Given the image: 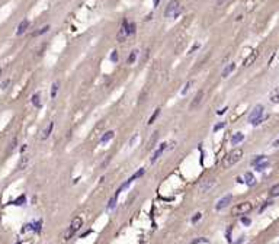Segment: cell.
Here are the masks:
<instances>
[{
  "label": "cell",
  "mask_w": 279,
  "mask_h": 244,
  "mask_svg": "<svg viewBox=\"0 0 279 244\" xmlns=\"http://www.w3.org/2000/svg\"><path fill=\"white\" fill-rule=\"evenodd\" d=\"M241 157H243V150H241V148H234L232 151H230L228 154L224 157V160H223V167L224 168L232 167L237 161L241 160Z\"/></svg>",
  "instance_id": "1"
},
{
  "label": "cell",
  "mask_w": 279,
  "mask_h": 244,
  "mask_svg": "<svg viewBox=\"0 0 279 244\" xmlns=\"http://www.w3.org/2000/svg\"><path fill=\"white\" fill-rule=\"evenodd\" d=\"M263 110H265V108H263L262 105H256V106H254L253 110H252L250 115H249V122H250V124H253V125H259V124L263 121Z\"/></svg>",
  "instance_id": "2"
},
{
  "label": "cell",
  "mask_w": 279,
  "mask_h": 244,
  "mask_svg": "<svg viewBox=\"0 0 279 244\" xmlns=\"http://www.w3.org/2000/svg\"><path fill=\"white\" fill-rule=\"evenodd\" d=\"M182 7H180V3H179L178 0H172L169 4H167V7L164 10V16L166 17H178L179 13H180Z\"/></svg>",
  "instance_id": "3"
},
{
  "label": "cell",
  "mask_w": 279,
  "mask_h": 244,
  "mask_svg": "<svg viewBox=\"0 0 279 244\" xmlns=\"http://www.w3.org/2000/svg\"><path fill=\"white\" fill-rule=\"evenodd\" d=\"M81 225H83V219H81L80 217H76V218L71 221V224H70V228H68L67 231L64 232V240H68V238H71V236L76 231H79V230H80Z\"/></svg>",
  "instance_id": "4"
},
{
  "label": "cell",
  "mask_w": 279,
  "mask_h": 244,
  "mask_svg": "<svg viewBox=\"0 0 279 244\" xmlns=\"http://www.w3.org/2000/svg\"><path fill=\"white\" fill-rule=\"evenodd\" d=\"M252 209H253V205L250 202H241L231 209V215H246L249 214Z\"/></svg>",
  "instance_id": "5"
},
{
  "label": "cell",
  "mask_w": 279,
  "mask_h": 244,
  "mask_svg": "<svg viewBox=\"0 0 279 244\" xmlns=\"http://www.w3.org/2000/svg\"><path fill=\"white\" fill-rule=\"evenodd\" d=\"M231 199H232V195H225L224 198H221L220 201H218V203L215 205V209H217V211L224 209L225 206H227L230 202H231Z\"/></svg>",
  "instance_id": "6"
},
{
  "label": "cell",
  "mask_w": 279,
  "mask_h": 244,
  "mask_svg": "<svg viewBox=\"0 0 279 244\" xmlns=\"http://www.w3.org/2000/svg\"><path fill=\"white\" fill-rule=\"evenodd\" d=\"M215 185V179H207V180H203L201 185H199V192H208V190L211 189L212 186Z\"/></svg>",
  "instance_id": "7"
},
{
  "label": "cell",
  "mask_w": 279,
  "mask_h": 244,
  "mask_svg": "<svg viewBox=\"0 0 279 244\" xmlns=\"http://www.w3.org/2000/svg\"><path fill=\"white\" fill-rule=\"evenodd\" d=\"M203 99V90H199L198 93H196V96H195L193 102L190 103V109H196L199 105H201V102H202Z\"/></svg>",
  "instance_id": "8"
},
{
  "label": "cell",
  "mask_w": 279,
  "mask_h": 244,
  "mask_svg": "<svg viewBox=\"0 0 279 244\" xmlns=\"http://www.w3.org/2000/svg\"><path fill=\"white\" fill-rule=\"evenodd\" d=\"M257 55H259V51L257 50H254V51H252V54L247 57V58L244 60V63H243V66L244 67H249V66H252V64L254 63V60L257 58Z\"/></svg>",
  "instance_id": "9"
},
{
  "label": "cell",
  "mask_w": 279,
  "mask_h": 244,
  "mask_svg": "<svg viewBox=\"0 0 279 244\" xmlns=\"http://www.w3.org/2000/svg\"><path fill=\"white\" fill-rule=\"evenodd\" d=\"M166 147H167V144H166V143H161V144H160V147L157 148L156 151H154V154H153V157H151V163H154V161H156L157 159H159V157H160L161 154H163V151L166 150Z\"/></svg>",
  "instance_id": "10"
},
{
  "label": "cell",
  "mask_w": 279,
  "mask_h": 244,
  "mask_svg": "<svg viewBox=\"0 0 279 244\" xmlns=\"http://www.w3.org/2000/svg\"><path fill=\"white\" fill-rule=\"evenodd\" d=\"M28 26H29V21H28V19H23V21L19 23V26H17L16 35H22L26 29H28Z\"/></svg>",
  "instance_id": "11"
},
{
  "label": "cell",
  "mask_w": 279,
  "mask_h": 244,
  "mask_svg": "<svg viewBox=\"0 0 279 244\" xmlns=\"http://www.w3.org/2000/svg\"><path fill=\"white\" fill-rule=\"evenodd\" d=\"M52 129H54V122L51 121L50 124H48V126H46L45 129L42 131V135H41V139H46L48 137L51 135V132H52Z\"/></svg>",
  "instance_id": "12"
},
{
  "label": "cell",
  "mask_w": 279,
  "mask_h": 244,
  "mask_svg": "<svg viewBox=\"0 0 279 244\" xmlns=\"http://www.w3.org/2000/svg\"><path fill=\"white\" fill-rule=\"evenodd\" d=\"M243 139H244V134H241V132H236V134L231 137V144H232V145H237V144H240Z\"/></svg>",
  "instance_id": "13"
},
{
  "label": "cell",
  "mask_w": 279,
  "mask_h": 244,
  "mask_svg": "<svg viewBox=\"0 0 279 244\" xmlns=\"http://www.w3.org/2000/svg\"><path fill=\"white\" fill-rule=\"evenodd\" d=\"M114 131H106L105 134L102 135V138H100V141H99V143L100 144H106L108 143V141H110V139L114 138Z\"/></svg>",
  "instance_id": "14"
},
{
  "label": "cell",
  "mask_w": 279,
  "mask_h": 244,
  "mask_svg": "<svg viewBox=\"0 0 279 244\" xmlns=\"http://www.w3.org/2000/svg\"><path fill=\"white\" fill-rule=\"evenodd\" d=\"M234 68H236V64H234V63H230L228 66H227V67H225L224 70H223V74H221V76H223V77L230 76V74H231V73L234 71Z\"/></svg>",
  "instance_id": "15"
},
{
  "label": "cell",
  "mask_w": 279,
  "mask_h": 244,
  "mask_svg": "<svg viewBox=\"0 0 279 244\" xmlns=\"http://www.w3.org/2000/svg\"><path fill=\"white\" fill-rule=\"evenodd\" d=\"M28 163H29V157L23 156L21 160H19V164H17V170H25L26 166H28Z\"/></svg>",
  "instance_id": "16"
},
{
  "label": "cell",
  "mask_w": 279,
  "mask_h": 244,
  "mask_svg": "<svg viewBox=\"0 0 279 244\" xmlns=\"http://www.w3.org/2000/svg\"><path fill=\"white\" fill-rule=\"evenodd\" d=\"M244 177H246V183H247L249 186H254V185H256V179H254L253 173L247 172V173L244 174Z\"/></svg>",
  "instance_id": "17"
},
{
  "label": "cell",
  "mask_w": 279,
  "mask_h": 244,
  "mask_svg": "<svg viewBox=\"0 0 279 244\" xmlns=\"http://www.w3.org/2000/svg\"><path fill=\"white\" fill-rule=\"evenodd\" d=\"M31 102H32V105H34L35 108H41V100H39V93H35V95H32V97H31Z\"/></svg>",
  "instance_id": "18"
},
{
  "label": "cell",
  "mask_w": 279,
  "mask_h": 244,
  "mask_svg": "<svg viewBox=\"0 0 279 244\" xmlns=\"http://www.w3.org/2000/svg\"><path fill=\"white\" fill-rule=\"evenodd\" d=\"M160 112H161V110H160V108H157V109H156V110H154V112H153V115H151V118L148 119V122H147L148 125H153V124H154V121H156V119H157V118H159V115H160Z\"/></svg>",
  "instance_id": "19"
},
{
  "label": "cell",
  "mask_w": 279,
  "mask_h": 244,
  "mask_svg": "<svg viewBox=\"0 0 279 244\" xmlns=\"http://www.w3.org/2000/svg\"><path fill=\"white\" fill-rule=\"evenodd\" d=\"M271 102H273V103H279V87H276L275 90L271 93Z\"/></svg>",
  "instance_id": "20"
},
{
  "label": "cell",
  "mask_w": 279,
  "mask_h": 244,
  "mask_svg": "<svg viewBox=\"0 0 279 244\" xmlns=\"http://www.w3.org/2000/svg\"><path fill=\"white\" fill-rule=\"evenodd\" d=\"M137 54H138V51H137V50L131 51V54H130V57H128V64H132L134 61H135V60H137Z\"/></svg>",
  "instance_id": "21"
},
{
  "label": "cell",
  "mask_w": 279,
  "mask_h": 244,
  "mask_svg": "<svg viewBox=\"0 0 279 244\" xmlns=\"http://www.w3.org/2000/svg\"><path fill=\"white\" fill-rule=\"evenodd\" d=\"M201 243H209V240L205 238V237H198V238H195V240L190 241V244H201Z\"/></svg>",
  "instance_id": "22"
},
{
  "label": "cell",
  "mask_w": 279,
  "mask_h": 244,
  "mask_svg": "<svg viewBox=\"0 0 279 244\" xmlns=\"http://www.w3.org/2000/svg\"><path fill=\"white\" fill-rule=\"evenodd\" d=\"M267 166H269V161L265 160V161H262V163H259L257 166H256V170H257V172H262V170H265Z\"/></svg>",
  "instance_id": "23"
},
{
  "label": "cell",
  "mask_w": 279,
  "mask_h": 244,
  "mask_svg": "<svg viewBox=\"0 0 279 244\" xmlns=\"http://www.w3.org/2000/svg\"><path fill=\"white\" fill-rule=\"evenodd\" d=\"M48 29H50V25H45V26H42L39 31H37L34 34V37H38V35H42V34H45V32H48Z\"/></svg>",
  "instance_id": "24"
},
{
  "label": "cell",
  "mask_w": 279,
  "mask_h": 244,
  "mask_svg": "<svg viewBox=\"0 0 279 244\" xmlns=\"http://www.w3.org/2000/svg\"><path fill=\"white\" fill-rule=\"evenodd\" d=\"M144 173H145V168H140L138 172H137L135 174H134V176H131V177H130V179H131V180L134 182V180H135V179H138V177H141V176H143Z\"/></svg>",
  "instance_id": "25"
},
{
  "label": "cell",
  "mask_w": 279,
  "mask_h": 244,
  "mask_svg": "<svg viewBox=\"0 0 279 244\" xmlns=\"http://www.w3.org/2000/svg\"><path fill=\"white\" fill-rule=\"evenodd\" d=\"M57 92H58V83L55 81V83L52 84V87H51V97H52V99L57 96Z\"/></svg>",
  "instance_id": "26"
},
{
  "label": "cell",
  "mask_w": 279,
  "mask_h": 244,
  "mask_svg": "<svg viewBox=\"0 0 279 244\" xmlns=\"http://www.w3.org/2000/svg\"><path fill=\"white\" fill-rule=\"evenodd\" d=\"M25 201H26L25 195H22V196H19L16 201H13V205H23V203H25Z\"/></svg>",
  "instance_id": "27"
},
{
  "label": "cell",
  "mask_w": 279,
  "mask_h": 244,
  "mask_svg": "<svg viewBox=\"0 0 279 244\" xmlns=\"http://www.w3.org/2000/svg\"><path fill=\"white\" fill-rule=\"evenodd\" d=\"M265 160H266V157L265 156H257L253 161H252V164H253V166H257L259 163H262V161H265Z\"/></svg>",
  "instance_id": "28"
},
{
  "label": "cell",
  "mask_w": 279,
  "mask_h": 244,
  "mask_svg": "<svg viewBox=\"0 0 279 244\" xmlns=\"http://www.w3.org/2000/svg\"><path fill=\"white\" fill-rule=\"evenodd\" d=\"M271 196H279V183L271 189Z\"/></svg>",
  "instance_id": "29"
},
{
  "label": "cell",
  "mask_w": 279,
  "mask_h": 244,
  "mask_svg": "<svg viewBox=\"0 0 279 244\" xmlns=\"http://www.w3.org/2000/svg\"><path fill=\"white\" fill-rule=\"evenodd\" d=\"M128 35L135 34V23H128V29H127Z\"/></svg>",
  "instance_id": "30"
},
{
  "label": "cell",
  "mask_w": 279,
  "mask_h": 244,
  "mask_svg": "<svg viewBox=\"0 0 279 244\" xmlns=\"http://www.w3.org/2000/svg\"><path fill=\"white\" fill-rule=\"evenodd\" d=\"M115 202H116V196H114V198L109 201V203H108V209H114V208H115Z\"/></svg>",
  "instance_id": "31"
},
{
  "label": "cell",
  "mask_w": 279,
  "mask_h": 244,
  "mask_svg": "<svg viewBox=\"0 0 279 244\" xmlns=\"http://www.w3.org/2000/svg\"><path fill=\"white\" fill-rule=\"evenodd\" d=\"M225 126V122H220V124H217L215 126H214V132H217V131H220L221 128H224Z\"/></svg>",
  "instance_id": "32"
},
{
  "label": "cell",
  "mask_w": 279,
  "mask_h": 244,
  "mask_svg": "<svg viewBox=\"0 0 279 244\" xmlns=\"http://www.w3.org/2000/svg\"><path fill=\"white\" fill-rule=\"evenodd\" d=\"M190 86H192V81H188V83H186V86L183 87V90H182V95H186V93H188V90H189Z\"/></svg>",
  "instance_id": "33"
},
{
  "label": "cell",
  "mask_w": 279,
  "mask_h": 244,
  "mask_svg": "<svg viewBox=\"0 0 279 244\" xmlns=\"http://www.w3.org/2000/svg\"><path fill=\"white\" fill-rule=\"evenodd\" d=\"M201 217H202V214H201V212H196V214H195V217L192 218V222H198L199 219H201Z\"/></svg>",
  "instance_id": "34"
},
{
  "label": "cell",
  "mask_w": 279,
  "mask_h": 244,
  "mask_svg": "<svg viewBox=\"0 0 279 244\" xmlns=\"http://www.w3.org/2000/svg\"><path fill=\"white\" fill-rule=\"evenodd\" d=\"M110 60H112L114 63H116V61H118V52H116V51H114V52L110 54Z\"/></svg>",
  "instance_id": "35"
},
{
  "label": "cell",
  "mask_w": 279,
  "mask_h": 244,
  "mask_svg": "<svg viewBox=\"0 0 279 244\" xmlns=\"http://www.w3.org/2000/svg\"><path fill=\"white\" fill-rule=\"evenodd\" d=\"M41 224H42V222H41V221H38L37 224H34V227H32V225H31V227L34 228L35 231H39V230H41Z\"/></svg>",
  "instance_id": "36"
},
{
  "label": "cell",
  "mask_w": 279,
  "mask_h": 244,
  "mask_svg": "<svg viewBox=\"0 0 279 244\" xmlns=\"http://www.w3.org/2000/svg\"><path fill=\"white\" fill-rule=\"evenodd\" d=\"M231 230H232V228L228 227V231H227V240H228V241H231Z\"/></svg>",
  "instance_id": "37"
},
{
  "label": "cell",
  "mask_w": 279,
  "mask_h": 244,
  "mask_svg": "<svg viewBox=\"0 0 279 244\" xmlns=\"http://www.w3.org/2000/svg\"><path fill=\"white\" fill-rule=\"evenodd\" d=\"M9 83H10V80H4L3 83H2V89H6L9 86Z\"/></svg>",
  "instance_id": "38"
},
{
  "label": "cell",
  "mask_w": 279,
  "mask_h": 244,
  "mask_svg": "<svg viewBox=\"0 0 279 244\" xmlns=\"http://www.w3.org/2000/svg\"><path fill=\"white\" fill-rule=\"evenodd\" d=\"M241 222L244 224V225H250V219L249 218H243V219H241Z\"/></svg>",
  "instance_id": "39"
},
{
  "label": "cell",
  "mask_w": 279,
  "mask_h": 244,
  "mask_svg": "<svg viewBox=\"0 0 279 244\" xmlns=\"http://www.w3.org/2000/svg\"><path fill=\"white\" fill-rule=\"evenodd\" d=\"M228 109V108H223L221 110H218V115H223V114H225V110Z\"/></svg>",
  "instance_id": "40"
},
{
  "label": "cell",
  "mask_w": 279,
  "mask_h": 244,
  "mask_svg": "<svg viewBox=\"0 0 279 244\" xmlns=\"http://www.w3.org/2000/svg\"><path fill=\"white\" fill-rule=\"evenodd\" d=\"M153 3H154V6H157V4L160 3V0H153Z\"/></svg>",
  "instance_id": "41"
},
{
  "label": "cell",
  "mask_w": 279,
  "mask_h": 244,
  "mask_svg": "<svg viewBox=\"0 0 279 244\" xmlns=\"http://www.w3.org/2000/svg\"><path fill=\"white\" fill-rule=\"evenodd\" d=\"M273 145H275V147H278V145H279V138H278V139H276L275 143H273Z\"/></svg>",
  "instance_id": "42"
},
{
  "label": "cell",
  "mask_w": 279,
  "mask_h": 244,
  "mask_svg": "<svg viewBox=\"0 0 279 244\" xmlns=\"http://www.w3.org/2000/svg\"><path fill=\"white\" fill-rule=\"evenodd\" d=\"M224 2H225V0H218V4H223Z\"/></svg>",
  "instance_id": "43"
},
{
  "label": "cell",
  "mask_w": 279,
  "mask_h": 244,
  "mask_svg": "<svg viewBox=\"0 0 279 244\" xmlns=\"http://www.w3.org/2000/svg\"><path fill=\"white\" fill-rule=\"evenodd\" d=\"M236 244H243V238H241V240H240V241H237V243H236Z\"/></svg>",
  "instance_id": "44"
},
{
  "label": "cell",
  "mask_w": 279,
  "mask_h": 244,
  "mask_svg": "<svg viewBox=\"0 0 279 244\" xmlns=\"http://www.w3.org/2000/svg\"><path fill=\"white\" fill-rule=\"evenodd\" d=\"M0 74H2V68H0Z\"/></svg>",
  "instance_id": "45"
},
{
  "label": "cell",
  "mask_w": 279,
  "mask_h": 244,
  "mask_svg": "<svg viewBox=\"0 0 279 244\" xmlns=\"http://www.w3.org/2000/svg\"><path fill=\"white\" fill-rule=\"evenodd\" d=\"M16 244H21V243H16Z\"/></svg>",
  "instance_id": "46"
}]
</instances>
